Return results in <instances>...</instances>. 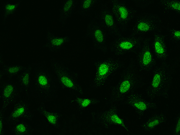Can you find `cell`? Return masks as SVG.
Instances as JSON below:
<instances>
[{
    "label": "cell",
    "mask_w": 180,
    "mask_h": 135,
    "mask_svg": "<svg viewBox=\"0 0 180 135\" xmlns=\"http://www.w3.org/2000/svg\"><path fill=\"white\" fill-rule=\"evenodd\" d=\"M59 89L55 76L46 62H34L28 98L39 104L53 103L58 98Z\"/></svg>",
    "instance_id": "cell-1"
},
{
    "label": "cell",
    "mask_w": 180,
    "mask_h": 135,
    "mask_svg": "<svg viewBox=\"0 0 180 135\" xmlns=\"http://www.w3.org/2000/svg\"><path fill=\"white\" fill-rule=\"evenodd\" d=\"M146 84L144 76L138 69L135 60L130 56L128 64L123 68L117 83L111 87L106 104H120L130 94Z\"/></svg>",
    "instance_id": "cell-2"
},
{
    "label": "cell",
    "mask_w": 180,
    "mask_h": 135,
    "mask_svg": "<svg viewBox=\"0 0 180 135\" xmlns=\"http://www.w3.org/2000/svg\"><path fill=\"white\" fill-rule=\"evenodd\" d=\"M179 60L176 59L170 65L167 61L160 62L159 66L153 69L152 77L146 90L149 100L153 101L156 97L169 98V92L173 80V75L178 67Z\"/></svg>",
    "instance_id": "cell-3"
},
{
    "label": "cell",
    "mask_w": 180,
    "mask_h": 135,
    "mask_svg": "<svg viewBox=\"0 0 180 135\" xmlns=\"http://www.w3.org/2000/svg\"><path fill=\"white\" fill-rule=\"evenodd\" d=\"M51 69L59 89H68L70 93L83 95L84 89L79 80V74L73 70L64 60L51 58Z\"/></svg>",
    "instance_id": "cell-4"
},
{
    "label": "cell",
    "mask_w": 180,
    "mask_h": 135,
    "mask_svg": "<svg viewBox=\"0 0 180 135\" xmlns=\"http://www.w3.org/2000/svg\"><path fill=\"white\" fill-rule=\"evenodd\" d=\"M95 68L94 76L88 86L90 91H95L103 86L109 77L114 76L119 70L126 66L125 62L115 56L92 61Z\"/></svg>",
    "instance_id": "cell-5"
},
{
    "label": "cell",
    "mask_w": 180,
    "mask_h": 135,
    "mask_svg": "<svg viewBox=\"0 0 180 135\" xmlns=\"http://www.w3.org/2000/svg\"><path fill=\"white\" fill-rule=\"evenodd\" d=\"M118 110L117 104H115L110 105L106 109L92 112V124L106 130L112 126L119 127L129 132L127 123L124 117L118 114Z\"/></svg>",
    "instance_id": "cell-6"
},
{
    "label": "cell",
    "mask_w": 180,
    "mask_h": 135,
    "mask_svg": "<svg viewBox=\"0 0 180 135\" xmlns=\"http://www.w3.org/2000/svg\"><path fill=\"white\" fill-rule=\"evenodd\" d=\"M162 20L157 14L143 12L137 14L133 26L130 29L131 35L145 37L161 27Z\"/></svg>",
    "instance_id": "cell-7"
},
{
    "label": "cell",
    "mask_w": 180,
    "mask_h": 135,
    "mask_svg": "<svg viewBox=\"0 0 180 135\" xmlns=\"http://www.w3.org/2000/svg\"><path fill=\"white\" fill-rule=\"evenodd\" d=\"M145 38L130 34L127 36L120 35L110 42L109 51L116 57L127 53L136 54Z\"/></svg>",
    "instance_id": "cell-8"
},
{
    "label": "cell",
    "mask_w": 180,
    "mask_h": 135,
    "mask_svg": "<svg viewBox=\"0 0 180 135\" xmlns=\"http://www.w3.org/2000/svg\"><path fill=\"white\" fill-rule=\"evenodd\" d=\"M90 20L86 26L85 36L91 41L92 50L99 51L105 54L109 51L107 43L109 34L98 22L93 19Z\"/></svg>",
    "instance_id": "cell-9"
},
{
    "label": "cell",
    "mask_w": 180,
    "mask_h": 135,
    "mask_svg": "<svg viewBox=\"0 0 180 135\" xmlns=\"http://www.w3.org/2000/svg\"><path fill=\"white\" fill-rule=\"evenodd\" d=\"M109 2L119 32L122 34L128 30L129 24L134 19L137 11L125 0H112L109 1Z\"/></svg>",
    "instance_id": "cell-10"
},
{
    "label": "cell",
    "mask_w": 180,
    "mask_h": 135,
    "mask_svg": "<svg viewBox=\"0 0 180 135\" xmlns=\"http://www.w3.org/2000/svg\"><path fill=\"white\" fill-rule=\"evenodd\" d=\"M108 32L109 36L115 38L121 34L114 16L107 1H102L98 4L92 17Z\"/></svg>",
    "instance_id": "cell-11"
},
{
    "label": "cell",
    "mask_w": 180,
    "mask_h": 135,
    "mask_svg": "<svg viewBox=\"0 0 180 135\" xmlns=\"http://www.w3.org/2000/svg\"><path fill=\"white\" fill-rule=\"evenodd\" d=\"M152 37H145L136 55V63L139 70L150 73L156 66V60L151 47Z\"/></svg>",
    "instance_id": "cell-12"
},
{
    "label": "cell",
    "mask_w": 180,
    "mask_h": 135,
    "mask_svg": "<svg viewBox=\"0 0 180 135\" xmlns=\"http://www.w3.org/2000/svg\"><path fill=\"white\" fill-rule=\"evenodd\" d=\"M120 104L131 107L137 116V120L141 118L145 112L156 110L158 107L156 103L147 101L142 94L136 91L130 94Z\"/></svg>",
    "instance_id": "cell-13"
},
{
    "label": "cell",
    "mask_w": 180,
    "mask_h": 135,
    "mask_svg": "<svg viewBox=\"0 0 180 135\" xmlns=\"http://www.w3.org/2000/svg\"><path fill=\"white\" fill-rule=\"evenodd\" d=\"M70 93L64 98L62 105L67 108L73 109L80 113L91 106L99 104L101 101L100 99L97 98Z\"/></svg>",
    "instance_id": "cell-14"
},
{
    "label": "cell",
    "mask_w": 180,
    "mask_h": 135,
    "mask_svg": "<svg viewBox=\"0 0 180 135\" xmlns=\"http://www.w3.org/2000/svg\"><path fill=\"white\" fill-rule=\"evenodd\" d=\"M0 99L2 107L6 110L11 104H13L20 98L21 93L16 82L8 79L0 81Z\"/></svg>",
    "instance_id": "cell-15"
},
{
    "label": "cell",
    "mask_w": 180,
    "mask_h": 135,
    "mask_svg": "<svg viewBox=\"0 0 180 135\" xmlns=\"http://www.w3.org/2000/svg\"><path fill=\"white\" fill-rule=\"evenodd\" d=\"M31 103L26 99H19L14 104L13 109L6 117L5 124H10L22 119L32 121L34 116Z\"/></svg>",
    "instance_id": "cell-16"
},
{
    "label": "cell",
    "mask_w": 180,
    "mask_h": 135,
    "mask_svg": "<svg viewBox=\"0 0 180 135\" xmlns=\"http://www.w3.org/2000/svg\"><path fill=\"white\" fill-rule=\"evenodd\" d=\"M152 33L151 47L156 59L167 61L169 56L166 42V35L162 32V27Z\"/></svg>",
    "instance_id": "cell-17"
},
{
    "label": "cell",
    "mask_w": 180,
    "mask_h": 135,
    "mask_svg": "<svg viewBox=\"0 0 180 135\" xmlns=\"http://www.w3.org/2000/svg\"><path fill=\"white\" fill-rule=\"evenodd\" d=\"M46 42L42 47L47 48L50 52H55L63 49L71 40L68 35H59L56 34L50 28L46 33Z\"/></svg>",
    "instance_id": "cell-18"
},
{
    "label": "cell",
    "mask_w": 180,
    "mask_h": 135,
    "mask_svg": "<svg viewBox=\"0 0 180 135\" xmlns=\"http://www.w3.org/2000/svg\"><path fill=\"white\" fill-rule=\"evenodd\" d=\"M45 104L44 103L39 104L35 110L43 116L48 124L56 129H60L61 127V121L63 116L61 111L58 109L48 110L46 109Z\"/></svg>",
    "instance_id": "cell-19"
},
{
    "label": "cell",
    "mask_w": 180,
    "mask_h": 135,
    "mask_svg": "<svg viewBox=\"0 0 180 135\" xmlns=\"http://www.w3.org/2000/svg\"><path fill=\"white\" fill-rule=\"evenodd\" d=\"M34 63L28 64L17 76L16 82L21 94L28 98L31 86Z\"/></svg>",
    "instance_id": "cell-20"
},
{
    "label": "cell",
    "mask_w": 180,
    "mask_h": 135,
    "mask_svg": "<svg viewBox=\"0 0 180 135\" xmlns=\"http://www.w3.org/2000/svg\"><path fill=\"white\" fill-rule=\"evenodd\" d=\"M167 118L164 112H155L150 116L141 125V134H148L154 130L157 127L165 123Z\"/></svg>",
    "instance_id": "cell-21"
},
{
    "label": "cell",
    "mask_w": 180,
    "mask_h": 135,
    "mask_svg": "<svg viewBox=\"0 0 180 135\" xmlns=\"http://www.w3.org/2000/svg\"><path fill=\"white\" fill-rule=\"evenodd\" d=\"M59 10L58 21L62 26L67 23L68 19L74 14L78 5L79 1L76 0H64L62 1Z\"/></svg>",
    "instance_id": "cell-22"
},
{
    "label": "cell",
    "mask_w": 180,
    "mask_h": 135,
    "mask_svg": "<svg viewBox=\"0 0 180 135\" xmlns=\"http://www.w3.org/2000/svg\"><path fill=\"white\" fill-rule=\"evenodd\" d=\"M101 1L102 0H81L79 1L77 13L81 16L90 19L93 16L96 9Z\"/></svg>",
    "instance_id": "cell-23"
},
{
    "label": "cell",
    "mask_w": 180,
    "mask_h": 135,
    "mask_svg": "<svg viewBox=\"0 0 180 135\" xmlns=\"http://www.w3.org/2000/svg\"><path fill=\"white\" fill-rule=\"evenodd\" d=\"M9 134L14 135H31L34 129L26 121L22 119L16 121L8 125Z\"/></svg>",
    "instance_id": "cell-24"
},
{
    "label": "cell",
    "mask_w": 180,
    "mask_h": 135,
    "mask_svg": "<svg viewBox=\"0 0 180 135\" xmlns=\"http://www.w3.org/2000/svg\"><path fill=\"white\" fill-rule=\"evenodd\" d=\"M22 1L19 0L13 3L9 1L2 2L0 8L2 12V24L5 25L9 17L15 15L18 12L21 6Z\"/></svg>",
    "instance_id": "cell-25"
},
{
    "label": "cell",
    "mask_w": 180,
    "mask_h": 135,
    "mask_svg": "<svg viewBox=\"0 0 180 135\" xmlns=\"http://www.w3.org/2000/svg\"><path fill=\"white\" fill-rule=\"evenodd\" d=\"M26 67L21 64H4L2 67L0 72L4 76H7L8 79H12L23 70Z\"/></svg>",
    "instance_id": "cell-26"
},
{
    "label": "cell",
    "mask_w": 180,
    "mask_h": 135,
    "mask_svg": "<svg viewBox=\"0 0 180 135\" xmlns=\"http://www.w3.org/2000/svg\"><path fill=\"white\" fill-rule=\"evenodd\" d=\"M158 4L163 8L164 14L173 11L178 16L180 13V1L176 0H160Z\"/></svg>",
    "instance_id": "cell-27"
},
{
    "label": "cell",
    "mask_w": 180,
    "mask_h": 135,
    "mask_svg": "<svg viewBox=\"0 0 180 135\" xmlns=\"http://www.w3.org/2000/svg\"><path fill=\"white\" fill-rule=\"evenodd\" d=\"M161 27L167 33V38L169 41L174 45L176 48L179 49L180 43V31L179 29L172 28L169 26L163 25Z\"/></svg>",
    "instance_id": "cell-28"
},
{
    "label": "cell",
    "mask_w": 180,
    "mask_h": 135,
    "mask_svg": "<svg viewBox=\"0 0 180 135\" xmlns=\"http://www.w3.org/2000/svg\"><path fill=\"white\" fill-rule=\"evenodd\" d=\"M172 125L164 132L163 134L179 135L180 134V112H178L174 118Z\"/></svg>",
    "instance_id": "cell-29"
},
{
    "label": "cell",
    "mask_w": 180,
    "mask_h": 135,
    "mask_svg": "<svg viewBox=\"0 0 180 135\" xmlns=\"http://www.w3.org/2000/svg\"><path fill=\"white\" fill-rule=\"evenodd\" d=\"M135 6L140 9L144 10L149 6L154 3L156 0H132Z\"/></svg>",
    "instance_id": "cell-30"
},
{
    "label": "cell",
    "mask_w": 180,
    "mask_h": 135,
    "mask_svg": "<svg viewBox=\"0 0 180 135\" xmlns=\"http://www.w3.org/2000/svg\"><path fill=\"white\" fill-rule=\"evenodd\" d=\"M5 110L1 107L0 110V135L5 134V131L4 129L5 124L6 117L4 116Z\"/></svg>",
    "instance_id": "cell-31"
},
{
    "label": "cell",
    "mask_w": 180,
    "mask_h": 135,
    "mask_svg": "<svg viewBox=\"0 0 180 135\" xmlns=\"http://www.w3.org/2000/svg\"><path fill=\"white\" fill-rule=\"evenodd\" d=\"M0 66L1 67L3 66L5 64L3 58V55L2 53H0Z\"/></svg>",
    "instance_id": "cell-32"
}]
</instances>
